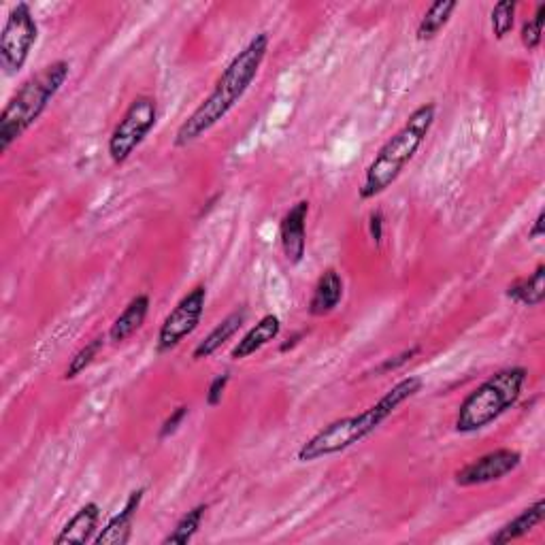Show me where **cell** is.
Instances as JSON below:
<instances>
[{
  "label": "cell",
  "instance_id": "24",
  "mask_svg": "<svg viewBox=\"0 0 545 545\" xmlns=\"http://www.w3.org/2000/svg\"><path fill=\"white\" fill-rule=\"evenodd\" d=\"M190 414V407L188 405H179L171 411V416L162 422L160 426V431H158V439L164 441V439H169L171 435H175L179 431V426L184 424V420L188 418Z\"/></svg>",
  "mask_w": 545,
  "mask_h": 545
},
{
  "label": "cell",
  "instance_id": "26",
  "mask_svg": "<svg viewBox=\"0 0 545 545\" xmlns=\"http://www.w3.org/2000/svg\"><path fill=\"white\" fill-rule=\"evenodd\" d=\"M420 352H422V345H414V348H409V350H405V352H401V354H396V356H392V358L384 360V362H382V367H379L377 371H379V373L399 371L401 367H405V365H407L409 360H414V358H416Z\"/></svg>",
  "mask_w": 545,
  "mask_h": 545
},
{
  "label": "cell",
  "instance_id": "2",
  "mask_svg": "<svg viewBox=\"0 0 545 545\" xmlns=\"http://www.w3.org/2000/svg\"><path fill=\"white\" fill-rule=\"evenodd\" d=\"M424 388V379L418 375L403 377L401 382H396L384 396L360 411L356 416H345L339 420H333L326 424L316 435H311L301 448L296 452V460L303 462H318L322 458L341 454L345 450L354 448V445L362 443L367 437H371L379 426H382L390 416L399 411L401 405L414 399L418 392Z\"/></svg>",
  "mask_w": 545,
  "mask_h": 545
},
{
  "label": "cell",
  "instance_id": "27",
  "mask_svg": "<svg viewBox=\"0 0 545 545\" xmlns=\"http://www.w3.org/2000/svg\"><path fill=\"white\" fill-rule=\"evenodd\" d=\"M384 222L386 220H384L382 209H375L369 216V235L377 245H382V241H384Z\"/></svg>",
  "mask_w": 545,
  "mask_h": 545
},
{
  "label": "cell",
  "instance_id": "10",
  "mask_svg": "<svg viewBox=\"0 0 545 545\" xmlns=\"http://www.w3.org/2000/svg\"><path fill=\"white\" fill-rule=\"evenodd\" d=\"M309 201L294 203L286 216L279 222V245H282L284 258L296 267L301 264L307 254V218H309Z\"/></svg>",
  "mask_w": 545,
  "mask_h": 545
},
{
  "label": "cell",
  "instance_id": "15",
  "mask_svg": "<svg viewBox=\"0 0 545 545\" xmlns=\"http://www.w3.org/2000/svg\"><path fill=\"white\" fill-rule=\"evenodd\" d=\"M150 307H152L150 294L141 292L137 296H132V299L128 301V305L120 311V316L113 320V324L109 328V341L124 343L132 335H137V330H141L145 320H147Z\"/></svg>",
  "mask_w": 545,
  "mask_h": 545
},
{
  "label": "cell",
  "instance_id": "21",
  "mask_svg": "<svg viewBox=\"0 0 545 545\" xmlns=\"http://www.w3.org/2000/svg\"><path fill=\"white\" fill-rule=\"evenodd\" d=\"M105 348V337L103 335H98L94 339H90L84 348H81L71 360H69V365H66L64 373H62V379L64 382H73V379H77L81 373H84L92 362L98 358V354L103 352Z\"/></svg>",
  "mask_w": 545,
  "mask_h": 545
},
{
  "label": "cell",
  "instance_id": "23",
  "mask_svg": "<svg viewBox=\"0 0 545 545\" xmlns=\"http://www.w3.org/2000/svg\"><path fill=\"white\" fill-rule=\"evenodd\" d=\"M543 28H545V3H539L533 18H528L520 30V41L526 52H537V49L541 47Z\"/></svg>",
  "mask_w": 545,
  "mask_h": 545
},
{
  "label": "cell",
  "instance_id": "20",
  "mask_svg": "<svg viewBox=\"0 0 545 545\" xmlns=\"http://www.w3.org/2000/svg\"><path fill=\"white\" fill-rule=\"evenodd\" d=\"M205 514H207V505H196L192 507L188 514L181 516L177 520V524L173 526V531L162 539L164 545H169V543H175V545H188L194 535L198 533V528H201L203 520H205Z\"/></svg>",
  "mask_w": 545,
  "mask_h": 545
},
{
  "label": "cell",
  "instance_id": "18",
  "mask_svg": "<svg viewBox=\"0 0 545 545\" xmlns=\"http://www.w3.org/2000/svg\"><path fill=\"white\" fill-rule=\"evenodd\" d=\"M505 296L522 307H539L545 301V264H537L531 275L514 279Z\"/></svg>",
  "mask_w": 545,
  "mask_h": 545
},
{
  "label": "cell",
  "instance_id": "1",
  "mask_svg": "<svg viewBox=\"0 0 545 545\" xmlns=\"http://www.w3.org/2000/svg\"><path fill=\"white\" fill-rule=\"evenodd\" d=\"M269 52V35L267 32H258V35L247 43L241 52L226 64V69L213 84L211 92L203 98L188 118L179 124L173 145L177 150L203 139L209 130L216 128L226 115L233 111L245 92L252 88L256 81L260 66Z\"/></svg>",
  "mask_w": 545,
  "mask_h": 545
},
{
  "label": "cell",
  "instance_id": "13",
  "mask_svg": "<svg viewBox=\"0 0 545 545\" xmlns=\"http://www.w3.org/2000/svg\"><path fill=\"white\" fill-rule=\"evenodd\" d=\"M282 333V320L275 313L262 316L247 333L237 341V345L230 350V360H245L258 354L262 348H267L271 341H275Z\"/></svg>",
  "mask_w": 545,
  "mask_h": 545
},
{
  "label": "cell",
  "instance_id": "17",
  "mask_svg": "<svg viewBox=\"0 0 545 545\" xmlns=\"http://www.w3.org/2000/svg\"><path fill=\"white\" fill-rule=\"evenodd\" d=\"M543 520H545V501L537 499L533 505H528L526 509H522L514 520H509L507 524H503L499 531L494 533L488 541L492 545H505V543H511V541H518V539L526 537L528 533H533Z\"/></svg>",
  "mask_w": 545,
  "mask_h": 545
},
{
  "label": "cell",
  "instance_id": "28",
  "mask_svg": "<svg viewBox=\"0 0 545 545\" xmlns=\"http://www.w3.org/2000/svg\"><path fill=\"white\" fill-rule=\"evenodd\" d=\"M545 235V211H539L537 220L533 222V226L528 228V237L531 239H541Z\"/></svg>",
  "mask_w": 545,
  "mask_h": 545
},
{
  "label": "cell",
  "instance_id": "16",
  "mask_svg": "<svg viewBox=\"0 0 545 545\" xmlns=\"http://www.w3.org/2000/svg\"><path fill=\"white\" fill-rule=\"evenodd\" d=\"M245 318H247L245 309L230 311L228 316L220 324H216V328H213L203 341H198V345L192 350V358L194 360H207L216 352H220L224 345L243 328Z\"/></svg>",
  "mask_w": 545,
  "mask_h": 545
},
{
  "label": "cell",
  "instance_id": "9",
  "mask_svg": "<svg viewBox=\"0 0 545 545\" xmlns=\"http://www.w3.org/2000/svg\"><path fill=\"white\" fill-rule=\"evenodd\" d=\"M522 465V454L511 448H499L488 454H482L467 462L454 473V484L458 488H473L486 486L492 482H501L507 475L514 473Z\"/></svg>",
  "mask_w": 545,
  "mask_h": 545
},
{
  "label": "cell",
  "instance_id": "19",
  "mask_svg": "<svg viewBox=\"0 0 545 545\" xmlns=\"http://www.w3.org/2000/svg\"><path fill=\"white\" fill-rule=\"evenodd\" d=\"M456 9H458L456 0H437V3H433L431 7L426 9V13L422 15V20L418 22L416 39L418 41L437 39L443 32V28L450 24Z\"/></svg>",
  "mask_w": 545,
  "mask_h": 545
},
{
  "label": "cell",
  "instance_id": "11",
  "mask_svg": "<svg viewBox=\"0 0 545 545\" xmlns=\"http://www.w3.org/2000/svg\"><path fill=\"white\" fill-rule=\"evenodd\" d=\"M145 497V488H137L128 494V499L124 501V507L120 509V514H115L109 518V522L101 528V533L94 537L96 545H126L130 543L132 537V526H135L137 511L141 509Z\"/></svg>",
  "mask_w": 545,
  "mask_h": 545
},
{
  "label": "cell",
  "instance_id": "7",
  "mask_svg": "<svg viewBox=\"0 0 545 545\" xmlns=\"http://www.w3.org/2000/svg\"><path fill=\"white\" fill-rule=\"evenodd\" d=\"M37 41L39 22L32 7L28 3L13 5L0 30V69L7 77L18 75L24 69Z\"/></svg>",
  "mask_w": 545,
  "mask_h": 545
},
{
  "label": "cell",
  "instance_id": "29",
  "mask_svg": "<svg viewBox=\"0 0 545 545\" xmlns=\"http://www.w3.org/2000/svg\"><path fill=\"white\" fill-rule=\"evenodd\" d=\"M305 337V330H299V333H294L286 343H282V345H279V352H282V354H286L288 350H292V348H296V345H299L301 343V339Z\"/></svg>",
  "mask_w": 545,
  "mask_h": 545
},
{
  "label": "cell",
  "instance_id": "4",
  "mask_svg": "<svg viewBox=\"0 0 545 545\" xmlns=\"http://www.w3.org/2000/svg\"><path fill=\"white\" fill-rule=\"evenodd\" d=\"M69 75L71 62L54 60L22 81L0 113V150L7 152L15 141L24 137V132L41 120Z\"/></svg>",
  "mask_w": 545,
  "mask_h": 545
},
{
  "label": "cell",
  "instance_id": "12",
  "mask_svg": "<svg viewBox=\"0 0 545 545\" xmlns=\"http://www.w3.org/2000/svg\"><path fill=\"white\" fill-rule=\"evenodd\" d=\"M345 294V284L343 277L337 269H326L316 282V288H313V294L309 299L307 311L313 318H324L330 316V313L337 311V307L343 301Z\"/></svg>",
  "mask_w": 545,
  "mask_h": 545
},
{
  "label": "cell",
  "instance_id": "22",
  "mask_svg": "<svg viewBox=\"0 0 545 545\" xmlns=\"http://www.w3.org/2000/svg\"><path fill=\"white\" fill-rule=\"evenodd\" d=\"M516 0H501L490 11V28L497 41H505L516 26Z\"/></svg>",
  "mask_w": 545,
  "mask_h": 545
},
{
  "label": "cell",
  "instance_id": "8",
  "mask_svg": "<svg viewBox=\"0 0 545 545\" xmlns=\"http://www.w3.org/2000/svg\"><path fill=\"white\" fill-rule=\"evenodd\" d=\"M205 305H207L205 284H196L194 288H190L184 296H181L177 305L167 313V318L162 320L158 328V335H156L158 356L171 354L194 333L205 316Z\"/></svg>",
  "mask_w": 545,
  "mask_h": 545
},
{
  "label": "cell",
  "instance_id": "3",
  "mask_svg": "<svg viewBox=\"0 0 545 545\" xmlns=\"http://www.w3.org/2000/svg\"><path fill=\"white\" fill-rule=\"evenodd\" d=\"M435 120H437L435 103H422L409 113L405 124L379 147V152L365 169V179H362V184L358 188L360 201H373V198L382 196L396 184V179L401 177L407 164L416 158L426 137L431 135Z\"/></svg>",
  "mask_w": 545,
  "mask_h": 545
},
{
  "label": "cell",
  "instance_id": "25",
  "mask_svg": "<svg viewBox=\"0 0 545 545\" xmlns=\"http://www.w3.org/2000/svg\"><path fill=\"white\" fill-rule=\"evenodd\" d=\"M228 382H230V373H220L211 379V384L207 388V394H205V403L209 407H218L224 399V392L228 388Z\"/></svg>",
  "mask_w": 545,
  "mask_h": 545
},
{
  "label": "cell",
  "instance_id": "14",
  "mask_svg": "<svg viewBox=\"0 0 545 545\" xmlns=\"http://www.w3.org/2000/svg\"><path fill=\"white\" fill-rule=\"evenodd\" d=\"M98 522H101V505L90 501L86 505H81L77 509V514L66 522L60 533L56 535L54 543L56 545H66V543H79L86 545L88 541H94V533L98 531Z\"/></svg>",
  "mask_w": 545,
  "mask_h": 545
},
{
  "label": "cell",
  "instance_id": "6",
  "mask_svg": "<svg viewBox=\"0 0 545 545\" xmlns=\"http://www.w3.org/2000/svg\"><path fill=\"white\" fill-rule=\"evenodd\" d=\"M158 122V101L150 94H139L132 98L126 107L120 122L115 124L109 135L107 152L113 164H124L132 154L139 150V145L150 135Z\"/></svg>",
  "mask_w": 545,
  "mask_h": 545
},
{
  "label": "cell",
  "instance_id": "5",
  "mask_svg": "<svg viewBox=\"0 0 545 545\" xmlns=\"http://www.w3.org/2000/svg\"><path fill=\"white\" fill-rule=\"evenodd\" d=\"M526 379L528 369L524 367H507L490 375L460 403L454 418V431L460 435H473L497 422L518 405Z\"/></svg>",
  "mask_w": 545,
  "mask_h": 545
}]
</instances>
